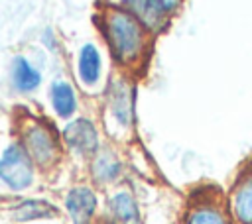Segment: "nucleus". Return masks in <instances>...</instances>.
<instances>
[{
	"label": "nucleus",
	"mask_w": 252,
	"mask_h": 224,
	"mask_svg": "<svg viewBox=\"0 0 252 224\" xmlns=\"http://www.w3.org/2000/svg\"><path fill=\"white\" fill-rule=\"evenodd\" d=\"M96 26L110 51L112 61L128 73L140 71L148 61L152 33L120 2L106 4L96 14Z\"/></svg>",
	"instance_id": "f257e3e1"
},
{
	"label": "nucleus",
	"mask_w": 252,
	"mask_h": 224,
	"mask_svg": "<svg viewBox=\"0 0 252 224\" xmlns=\"http://www.w3.org/2000/svg\"><path fill=\"white\" fill-rule=\"evenodd\" d=\"M20 143L33 161V165L43 171L53 169L63 155L61 140L55 128L45 120H26L20 130Z\"/></svg>",
	"instance_id": "f03ea898"
},
{
	"label": "nucleus",
	"mask_w": 252,
	"mask_h": 224,
	"mask_svg": "<svg viewBox=\"0 0 252 224\" xmlns=\"http://www.w3.org/2000/svg\"><path fill=\"white\" fill-rule=\"evenodd\" d=\"M183 224H234V220L222 195L205 187L191 195L183 212Z\"/></svg>",
	"instance_id": "7ed1b4c3"
},
{
	"label": "nucleus",
	"mask_w": 252,
	"mask_h": 224,
	"mask_svg": "<svg viewBox=\"0 0 252 224\" xmlns=\"http://www.w3.org/2000/svg\"><path fill=\"white\" fill-rule=\"evenodd\" d=\"M35 181V165L20 141L10 143L0 155V183L14 193L30 189Z\"/></svg>",
	"instance_id": "20e7f679"
},
{
	"label": "nucleus",
	"mask_w": 252,
	"mask_h": 224,
	"mask_svg": "<svg viewBox=\"0 0 252 224\" xmlns=\"http://www.w3.org/2000/svg\"><path fill=\"white\" fill-rule=\"evenodd\" d=\"M106 110L122 130H130L136 124V84L126 75H116L108 81Z\"/></svg>",
	"instance_id": "39448f33"
},
{
	"label": "nucleus",
	"mask_w": 252,
	"mask_h": 224,
	"mask_svg": "<svg viewBox=\"0 0 252 224\" xmlns=\"http://www.w3.org/2000/svg\"><path fill=\"white\" fill-rule=\"evenodd\" d=\"M63 143L81 157H93L100 149V134L93 120L89 118H75L71 120L61 134Z\"/></svg>",
	"instance_id": "423d86ee"
},
{
	"label": "nucleus",
	"mask_w": 252,
	"mask_h": 224,
	"mask_svg": "<svg viewBox=\"0 0 252 224\" xmlns=\"http://www.w3.org/2000/svg\"><path fill=\"white\" fill-rule=\"evenodd\" d=\"M63 204L73 224H93L98 210V195L89 185H75L65 193Z\"/></svg>",
	"instance_id": "0eeeda50"
},
{
	"label": "nucleus",
	"mask_w": 252,
	"mask_h": 224,
	"mask_svg": "<svg viewBox=\"0 0 252 224\" xmlns=\"http://www.w3.org/2000/svg\"><path fill=\"white\" fill-rule=\"evenodd\" d=\"M226 202L234 224H252V161L238 173Z\"/></svg>",
	"instance_id": "6e6552de"
},
{
	"label": "nucleus",
	"mask_w": 252,
	"mask_h": 224,
	"mask_svg": "<svg viewBox=\"0 0 252 224\" xmlns=\"http://www.w3.org/2000/svg\"><path fill=\"white\" fill-rule=\"evenodd\" d=\"M104 220L110 224H142V212L132 191L118 189L106 196Z\"/></svg>",
	"instance_id": "1a4fd4ad"
},
{
	"label": "nucleus",
	"mask_w": 252,
	"mask_h": 224,
	"mask_svg": "<svg viewBox=\"0 0 252 224\" xmlns=\"http://www.w3.org/2000/svg\"><path fill=\"white\" fill-rule=\"evenodd\" d=\"M181 4L183 0H146L134 16L146 26L152 35H156L167 28L169 20L179 12Z\"/></svg>",
	"instance_id": "9d476101"
},
{
	"label": "nucleus",
	"mask_w": 252,
	"mask_h": 224,
	"mask_svg": "<svg viewBox=\"0 0 252 224\" xmlns=\"http://www.w3.org/2000/svg\"><path fill=\"white\" fill-rule=\"evenodd\" d=\"M89 171H91V179L100 185V187H106V185H114L122 173H124V165L118 157V153L110 147H100L93 157H91V165H89Z\"/></svg>",
	"instance_id": "9b49d317"
},
{
	"label": "nucleus",
	"mask_w": 252,
	"mask_h": 224,
	"mask_svg": "<svg viewBox=\"0 0 252 224\" xmlns=\"http://www.w3.org/2000/svg\"><path fill=\"white\" fill-rule=\"evenodd\" d=\"M104 73L102 53L94 43H83L77 53V77L85 88H94Z\"/></svg>",
	"instance_id": "f8f14e48"
},
{
	"label": "nucleus",
	"mask_w": 252,
	"mask_h": 224,
	"mask_svg": "<svg viewBox=\"0 0 252 224\" xmlns=\"http://www.w3.org/2000/svg\"><path fill=\"white\" fill-rule=\"evenodd\" d=\"M49 100H51V108L53 112L63 118L69 120L73 118V114L77 112L79 100H77V92L73 88V84L65 79H55L49 86Z\"/></svg>",
	"instance_id": "ddd939ff"
},
{
	"label": "nucleus",
	"mask_w": 252,
	"mask_h": 224,
	"mask_svg": "<svg viewBox=\"0 0 252 224\" xmlns=\"http://www.w3.org/2000/svg\"><path fill=\"white\" fill-rule=\"evenodd\" d=\"M57 214H59L57 206L43 198H24L10 208V216L18 222L45 220V218H55Z\"/></svg>",
	"instance_id": "4468645a"
},
{
	"label": "nucleus",
	"mask_w": 252,
	"mask_h": 224,
	"mask_svg": "<svg viewBox=\"0 0 252 224\" xmlns=\"http://www.w3.org/2000/svg\"><path fill=\"white\" fill-rule=\"evenodd\" d=\"M10 75H12V84L20 92H33L41 84V73L22 55L14 57Z\"/></svg>",
	"instance_id": "2eb2a0df"
},
{
	"label": "nucleus",
	"mask_w": 252,
	"mask_h": 224,
	"mask_svg": "<svg viewBox=\"0 0 252 224\" xmlns=\"http://www.w3.org/2000/svg\"><path fill=\"white\" fill-rule=\"evenodd\" d=\"M93 224H110V222H106V220H98V222H93Z\"/></svg>",
	"instance_id": "dca6fc26"
}]
</instances>
